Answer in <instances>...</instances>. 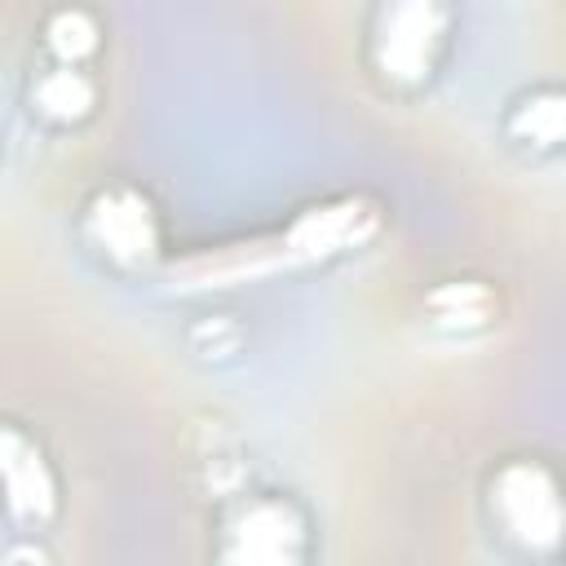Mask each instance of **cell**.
Returning a JSON list of instances; mask_svg holds the SVG:
<instances>
[{
	"label": "cell",
	"mask_w": 566,
	"mask_h": 566,
	"mask_svg": "<svg viewBox=\"0 0 566 566\" xmlns=\"http://www.w3.org/2000/svg\"><path fill=\"white\" fill-rule=\"evenodd\" d=\"M447 40L442 0H380L371 18V66L394 84H420Z\"/></svg>",
	"instance_id": "1"
},
{
	"label": "cell",
	"mask_w": 566,
	"mask_h": 566,
	"mask_svg": "<svg viewBox=\"0 0 566 566\" xmlns=\"http://www.w3.org/2000/svg\"><path fill=\"white\" fill-rule=\"evenodd\" d=\"M491 509H495L500 526L509 535H517L522 544H531V539L553 544V535H557V491H553L548 469H539V464H526V460L504 464L491 482Z\"/></svg>",
	"instance_id": "2"
},
{
	"label": "cell",
	"mask_w": 566,
	"mask_h": 566,
	"mask_svg": "<svg viewBox=\"0 0 566 566\" xmlns=\"http://www.w3.org/2000/svg\"><path fill=\"white\" fill-rule=\"evenodd\" d=\"M226 557L239 562H287L296 553V544L305 539V522L301 513L279 500V495H252L234 509V517L226 522Z\"/></svg>",
	"instance_id": "3"
},
{
	"label": "cell",
	"mask_w": 566,
	"mask_h": 566,
	"mask_svg": "<svg viewBox=\"0 0 566 566\" xmlns=\"http://www.w3.org/2000/svg\"><path fill=\"white\" fill-rule=\"evenodd\" d=\"M88 226L97 230V243L111 256H142V252L155 248L150 208L133 190H106V195H97V203L88 208Z\"/></svg>",
	"instance_id": "4"
},
{
	"label": "cell",
	"mask_w": 566,
	"mask_h": 566,
	"mask_svg": "<svg viewBox=\"0 0 566 566\" xmlns=\"http://www.w3.org/2000/svg\"><path fill=\"white\" fill-rule=\"evenodd\" d=\"M93 97H97L93 80H88L80 66H71V62L49 66V71L31 84V106H35L44 119H53V124H75V119H84V115L93 111Z\"/></svg>",
	"instance_id": "5"
},
{
	"label": "cell",
	"mask_w": 566,
	"mask_h": 566,
	"mask_svg": "<svg viewBox=\"0 0 566 566\" xmlns=\"http://www.w3.org/2000/svg\"><path fill=\"white\" fill-rule=\"evenodd\" d=\"M429 314H433V327L442 332H469V327H482L491 318V292L482 283H442L438 292H429Z\"/></svg>",
	"instance_id": "6"
},
{
	"label": "cell",
	"mask_w": 566,
	"mask_h": 566,
	"mask_svg": "<svg viewBox=\"0 0 566 566\" xmlns=\"http://www.w3.org/2000/svg\"><path fill=\"white\" fill-rule=\"evenodd\" d=\"M44 44H49V53L57 62L80 66L97 49V27H93V18L84 9H57L49 18V27H44Z\"/></svg>",
	"instance_id": "7"
},
{
	"label": "cell",
	"mask_w": 566,
	"mask_h": 566,
	"mask_svg": "<svg viewBox=\"0 0 566 566\" xmlns=\"http://www.w3.org/2000/svg\"><path fill=\"white\" fill-rule=\"evenodd\" d=\"M509 133L517 142H544L553 146L562 137V111H557V93H544V97H526L517 102L513 119H509Z\"/></svg>",
	"instance_id": "8"
}]
</instances>
